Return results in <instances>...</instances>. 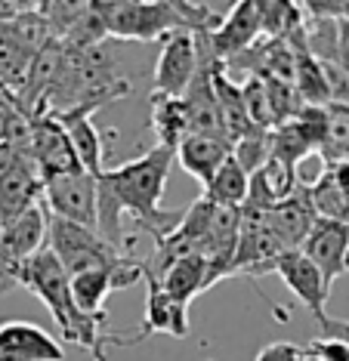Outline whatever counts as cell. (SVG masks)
Wrapping results in <instances>:
<instances>
[{
	"label": "cell",
	"mask_w": 349,
	"mask_h": 361,
	"mask_svg": "<svg viewBox=\"0 0 349 361\" xmlns=\"http://www.w3.org/2000/svg\"><path fill=\"white\" fill-rule=\"evenodd\" d=\"M173 161H177L173 149L152 145L146 154H139V158L121 164L114 170H102L96 176L99 192L109 195L124 216L133 219V228H143L155 241L167 235L182 216V213H170L161 207Z\"/></svg>",
	"instance_id": "obj_1"
},
{
	"label": "cell",
	"mask_w": 349,
	"mask_h": 361,
	"mask_svg": "<svg viewBox=\"0 0 349 361\" xmlns=\"http://www.w3.org/2000/svg\"><path fill=\"white\" fill-rule=\"evenodd\" d=\"M93 13L102 19L105 35L124 40H164L167 35L186 31L177 4L170 0H90Z\"/></svg>",
	"instance_id": "obj_2"
},
{
	"label": "cell",
	"mask_w": 349,
	"mask_h": 361,
	"mask_svg": "<svg viewBox=\"0 0 349 361\" xmlns=\"http://www.w3.org/2000/svg\"><path fill=\"white\" fill-rule=\"evenodd\" d=\"M16 284H22L25 290H31L49 309V315H53L56 324L62 327L65 340L71 336L74 327L84 322V312H78V306H74V300H71V278H69V272L59 266V259H56L47 247L37 250L35 257H28L22 262L19 281Z\"/></svg>",
	"instance_id": "obj_3"
},
{
	"label": "cell",
	"mask_w": 349,
	"mask_h": 361,
	"mask_svg": "<svg viewBox=\"0 0 349 361\" xmlns=\"http://www.w3.org/2000/svg\"><path fill=\"white\" fill-rule=\"evenodd\" d=\"M47 250L59 259V266L69 272V278L112 266L114 259L127 257V253L114 250L96 228L65 223V219L56 216H47Z\"/></svg>",
	"instance_id": "obj_4"
},
{
	"label": "cell",
	"mask_w": 349,
	"mask_h": 361,
	"mask_svg": "<svg viewBox=\"0 0 349 361\" xmlns=\"http://www.w3.org/2000/svg\"><path fill=\"white\" fill-rule=\"evenodd\" d=\"M44 183H40L28 152L0 142V223H10L19 213L40 204Z\"/></svg>",
	"instance_id": "obj_5"
},
{
	"label": "cell",
	"mask_w": 349,
	"mask_h": 361,
	"mask_svg": "<svg viewBox=\"0 0 349 361\" xmlns=\"http://www.w3.org/2000/svg\"><path fill=\"white\" fill-rule=\"evenodd\" d=\"M28 154H31V164H35L40 183H49V179H56V176L84 173L78 154L71 149V139L56 114H37V118H31Z\"/></svg>",
	"instance_id": "obj_6"
},
{
	"label": "cell",
	"mask_w": 349,
	"mask_h": 361,
	"mask_svg": "<svg viewBox=\"0 0 349 361\" xmlns=\"http://www.w3.org/2000/svg\"><path fill=\"white\" fill-rule=\"evenodd\" d=\"M143 275H146L143 259L121 257V259H114L112 266L74 275L71 278V300H74V306H78V312H84V315H102L109 293L139 284Z\"/></svg>",
	"instance_id": "obj_7"
},
{
	"label": "cell",
	"mask_w": 349,
	"mask_h": 361,
	"mask_svg": "<svg viewBox=\"0 0 349 361\" xmlns=\"http://www.w3.org/2000/svg\"><path fill=\"white\" fill-rule=\"evenodd\" d=\"M40 204H44L47 216L96 228V176L71 173L49 179V183H44Z\"/></svg>",
	"instance_id": "obj_8"
},
{
	"label": "cell",
	"mask_w": 349,
	"mask_h": 361,
	"mask_svg": "<svg viewBox=\"0 0 349 361\" xmlns=\"http://www.w3.org/2000/svg\"><path fill=\"white\" fill-rule=\"evenodd\" d=\"M198 75V40L189 31H177V35L164 37L161 56L155 65L152 78V96H170V99H182L186 90L192 87Z\"/></svg>",
	"instance_id": "obj_9"
},
{
	"label": "cell",
	"mask_w": 349,
	"mask_h": 361,
	"mask_svg": "<svg viewBox=\"0 0 349 361\" xmlns=\"http://www.w3.org/2000/svg\"><path fill=\"white\" fill-rule=\"evenodd\" d=\"M260 275H278L288 290L294 293V297L300 300L315 318L325 315V302L331 297V287L325 284L321 272L312 266L303 250H285L281 257L269 259L266 266L256 269L254 278H260Z\"/></svg>",
	"instance_id": "obj_10"
},
{
	"label": "cell",
	"mask_w": 349,
	"mask_h": 361,
	"mask_svg": "<svg viewBox=\"0 0 349 361\" xmlns=\"http://www.w3.org/2000/svg\"><path fill=\"white\" fill-rule=\"evenodd\" d=\"M155 334H167L177 340L189 336V306L170 300L155 281H146V315L139 322V331L133 336L114 334V346H136Z\"/></svg>",
	"instance_id": "obj_11"
},
{
	"label": "cell",
	"mask_w": 349,
	"mask_h": 361,
	"mask_svg": "<svg viewBox=\"0 0 349 361\" xmlns=\"http://www.w3.org/2000/svg\"><path fill=\"white\" fill-rule=\"evenodd\" d=\"M315 223H319V213L312 207L309 185L306 183L297 185L290 198L266 210V228L278 238L285 250H300Z\"/></svg>",
	"instance_id": "obj_12"
},
{
	"label": "cell",
	"mask_w": 349,
	"mask_h": 361,
	"mask_svg": "<svg viewBox=\"0 0 349 361\" xmlns=\"http://www.w3.org/2000/svg\"><path fill=\"white\" fill-rule=\"evenodd\" d=\"M300 250L309 257V262L319 269L325 284L331 287L340 275L349 272V226L319 219Z\"/></svg>",
	"instance_id": "obj_13"
},
{
	"label": "cell",
	"mask_w": 349,
	"mask_h": 361,
	"mask_svg": "<svg viewBox=\"0 0 349 361\" xmlns=\"http://www.w3.org/2000/svg\"><path fill=\"white\" fill-rule=\"evenodd\" d=\"M260 35V4H235L232 13L226 16V22L207 37L213 59L220 65H226L235 56H244V50L254 44V37Z\"/></svg>",
	"instance_id": "obj_14"
},
{
	"label": "cell",
	"mask_w": 349,
	"mask_h": 361,
	"mask_svg": "<svg viewBox=\"0 0 349 361\" xmlns=\"http://www.w3.org/2000/svg\"><path fill=\"white\" fill-rule=\"evenodd\" d=\"M0 352L16 361H65V349L31 322L0 324Z\"/></svg>",
	"instance_id": "obj_15"
},
{
	"label": "cell",
	"mask_w": 349,
	"mask_h": 361,
	"mask_svg": "<svg viewBox=\"0 0 349 361\" xmlns=\"http://www.w3.org/2000/svg\"><path fill=\"white\" fill-rule=\"evenodd\" d=\"M173 154H177L179 167L207 188L211 179L217 176V170L232 158V145L226 139H213V136H186Z\"/></svg>",
	"instance_id": "obj_16"
},
{
	"label": "cell",
	"mask_w": 349,
	"mask_h": 361,
	"mask_svg": "<svg viewBox=\"0 0 349 361\" xmlns=\"http://www.w3.org/2000/svg\"><path fill=\"white\" fill-rule=\"evenodd\" d=\"M59 124L65 127V133L71 139V149L78 154L81 167L84 173L90 176H99L102 173V158H105V142H102V133L96 130L93 124V111L87 109H74V111H65V114H56Z\"/></svg>",
	"instance_id": "obj_17"
},
{
	"label": "cell",
	"mask_w": 349,
	"mask_h": 361,
	"mask_svg": "<svg viewBox=\"0 0 349 361\" xmlns=\"http://www.w3.org/2000/svg\"><path fill=\"white\" fill-rule=\"evenodd\" d=\"M297 185H300L297 170L276 161V158H269L251 176V188H247L244 204L247 207H256V210H269V207H276V204H281L285 198H290Z\"/></svg>",
	"instance_id": "obj_18"
},
{
	"label": "cell",
	"mask_w": 349,
	"mask_h": 361,
	"mask_svg": "<svg viewBox=\"0 0 349 361\" xmlns=\"http://www.w3.org/2000/svg\"><path fill=\"white\" fill-rule=\"evenodd\" d=\"M155 284L161 287L170 300L189 306L198 293H204V290H211L213 287L211 262H207L204 257H182V259L173 262V266H167V272L158 278Z\"/></svg>",
	"instance_id": "obj_19"
},
{
	"label": "cell",
	"mask_w": 349,
	"mask_h": 361,
	"mask_svg": "<svg viewBox=\"0 0 349 361\" xmlns=\"http://www.w3.org/2000/svg\"><path fill=\"white\" fill-rule=\"evenodd\" d=\"M247 188H251V176H247L244 170L229 158L217 170V176L211 179V185L204 188L201 198L217 204V207H226V210H241L244 207V201H247Z\"/></svg>",
	"instance_id": "obj_20"
},
{
	"label": "cell",
	"mask_w": 349,
	"mask_h": 361,
	"mask_svg": "<svg viewBox=\"0 0 349 361\" xmlns=\"http://www.w3.org/2000/svg\"><path fill=\"white\" fill-rule=\"evenodd\" d=\"M152 130L158 133V145L177 152V145L189 136V118L182 99L152 96Z\"/></svg>",
	"instance_id": "obj_21"
},
{
	"label": "cell",
	"mask_w": 349,
	"mask_h": 361,
	"mask_svg": "<svg viewBox=\"0 0 349 361\" xmlns=\"http://www.w3.org/2000/svg\"><path fill=\"white\" fill-rule=\"evenodd\" d=\"M325 164L346 161L349 154V102H328L325 105V145H321Z\"/></svg>",
	"instance_id": "obj_22"
},
{
	"label": "cell",
	"mask_w": 349,
	"mask_h": 361,
	"mask_svg": "<svg viewBox=\"0 0 349 361\" xmlns=\"http://www.w3.org/2000/svg\"><path fill=\"white\" fill-rule=\"evenodd\" d=\"M269 158H272L269 130H256V127H254L251 133H244V136L238 139V142H232V161H235L247 176H254L256 170H260Z\"/></svg>",
	"instance_id": "obj_23"
},
{
	"label": "cell",
	"mask_w": 349,
	"mask_h": 361,
	"mask_svg": "<svg viewBox=\"0 0 349 361\" xmlns=\"http://www.w3.org/2000/svg\"><path fill=\"white\" fill-rule=\"evenodd\" d=\"M303 352L312 361H349V346L340 340H328V336H319L309 346H303Z\"/></svg>",
	"instance_id": "obj_24"
},
{
	"label": "cell",
	"mask_w": 349,
	"mask_h": 361,
	"mask_svg": "<svg viewBox=\"0 0 349 361\" xmlns=\"http://www.w3.org/2000/svg\"><path fill=\"white\" fill-rule=\"evenodd\" d=\"M254 361H300V346L294 343H269L256 352Z\"/></svg>",
	"instance_id": "obj_25"
},
{
	"label": "cell",
	"mask_w": 349,
	"mask_h": 361,
	"mask_svg": "<svg viewBox=\"0 0 349 361\" xmlns=\"http://www.w3.org/2000/svg\"><path fill=\"white\" fill-rule=\"evenodd\" d=\"M19 114H22V109L16 105V96L10 93V90L0 87V142H4L6 130H10V124L19 118Z\"/></svg>",
	"instance_id": "obj_26"
},
{
	"label": "cell",
	"mask_w": 349,
	"mask_h": 361,
	"mask_svg": "<svg viewBox=\"0 0 349 361\" xmlns=\"http://www.w3.org/2000/svg\"><path fill=\"white\" fill-rule=\"evenodd\" d=\"M319 327H321V336H328V340H340V343H346V346H349V322H343V318L321 315Z\"/></svg>",
	"instance_id": "obj_27"
},
{
	"label": "cell",
	"mask_w": 349,
	"mask_h": 361,
	"mask_svg": "<svg viewBox=\"0 0 349 361\" xmlns=\"http://www.w3.org/2000/svg\"><path fill=\"white\" fill-rule=\"evenodd\" d=\"M300 361H312V358H309V355H306V352L300 349Z\"/></svg>",
	"instance_id": "obj_28"
},
{
	"label": "cell",
	"mask_w": 349,
	"mask_h": 361,
	"mask_svg": "<svg viewBox=\"0 0 349 361\" xmlns=\"http://www.w3.org/2000/svg\"><path fill=\"white\" fill-rule=\"evenodd\" d=\"M346 161H349V154H346Z\"/></svg>",
	"instance_id": "obj_29"
}]
</instances>
